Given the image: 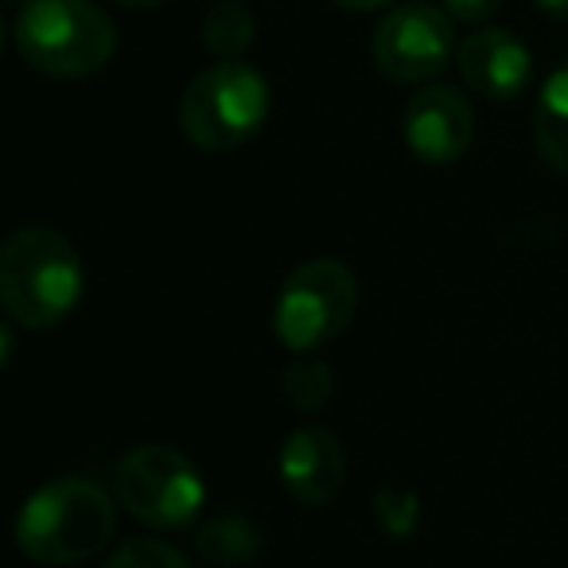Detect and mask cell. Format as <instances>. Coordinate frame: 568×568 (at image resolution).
Segmentation results:
<instances>
[{
    "label": "cell",
    "instance_id": "obj_15",
    "mask_svg": "<svg viewBox=\"0 0 568 568\" xmlns=\"http://www.w3.org/2000/svg\"><path fill=\"white\" fill-rule=\"evenodd\" d=\"M105 568H191L175 545L156 541V537H125L105 560Z\"/></svg>",
    "mask_w": 568,
    "mask_h": 568
},
{
    "label": "cell",
    "instance_id": "obj_9",
    "mask_svg": "<svg viewBox=\"0 0 568 568\" xmlns=\"http://www.w3.org/2000/svg\"><path fill=\"white\" fill-rule=\"evenodd\" d=\"M276 471H281L284 490L301 506H332L343 490V479H347V456H343V444L335 440V433L320 425H304L284 440Z\"/></svg>",
    "mask_w": 568,
    "mask_h": 568
},
{
    "label": "cell",
    "instance_id": "obj_4",
    "mask_svg": "<svg viewBox=\"0 0 568 568\" xmlns=\"http://www.w3.org/2000/svg\"><path fill=\"white\" fill-rule=\"evenodd\" d=\"M268 118V82L250 63H214L187 82L180 129L203 152H234L257 136Z\"/></svg>",
    "mask_w": 568,
    "mask_h": 568
},
{
    "label": "cell",
    "instance_id": "obj_6",
    "mask_svg": "<svg viewBox=\"0 0 568 568\" xmlns=\"http://www.w3.org/2000/svg\"><path fill=\"white\" fill-rule=\"evenodd\" d=\"M118 503L152 529H183L206 503L199 467L172 444H141L113 471Z\"/></svg>",
    "mask_w": 568,
    "mask_h": 568
},
{
    "label": "cell",
    "instance_id": "obj_20",
    "mask_svg": "<svg viewBox=\"0 0 568 568\" xmlns=\"http://www.w3.org/2000/svg\"><path fill=\"white\" fill-rule=\"evenodd\" d=\"M121 9H133V12H149V9H160L164 0H118Z\"/></svg>",
    "mask_w": 568,
    "mask_h": 568
},
{
    "label": "cell",
    "instance_id": "obj_14",
    "mask_svg": "<svg viewBox=\"0 0 568 568\" xmlns=\"http://www.w3.org/2000/svg\"><path fill=\"white\" fill-rule=\"evenodd\" d=\"M281 394L296 413H320L335 394V374L316 351L293 355L281 371Z\"/></svg>",
    "mask_w": 568,
    "mask_h": 568
},
{
    "label": "cell",
    "instance_id": "obj_12",
    "mask_svg": "<svg viewBox=\"0 0 568 568\" xmlns=\"http://www.w3.org/2000/svg\"><path fill=\"white\" fill-rule=\"evenodd\" d=\"M195 549L214 568H242L261 552V529L245 514H219L195 534Z\"/></svg>",
    "mask_w": 568,
    "mask_h": 568
},
{
    "label": "cell",
    "instance_id": "obj_5",
    "mask_svg": "<svg viewBox=\"0 0 568 568\" xmlns=\"http://www.w3.org/2000/svg\"><path fill=\"white\" fill-rule=\"evenodd\" d=\"M358 312V281L343 261L316 257L284 276L273 304V335L293 351L308 355L339 339Z\"/></svg>",
    "mask_w": 568,
    "mask_h": 568
},
{
    "label": "cell",
    "instance_id": "obj_8",
    "mask_svg": "<svg viewBox=\"0 0 568 568\" xmlns=\"http://www.w3.org/2000/svg\"><path fill=\"white\" fill-rule=\"evenodd\" d=\"M402 136L425 164H456L475 136V113L456 87H420L405 102Z\"/></svg>",
    "mask_w": 568,
    "mask_h": 568
},
{
    "label": "cell",
    "instance_id": "obj_3",
    "mask_svg": "<svg viewBox=\"0 0 568 568\" xmlns=\"http://www.w3.org/2000/svg\"><path fill=\"white\" fill-rule=\"evenodd\" d=\"M17 51L48 79H90L118 51V28L90 0H28L17 17Z\"/></svg>",
    "mask_w": 568,
    "mask_h": 568
},
{
    "label": "cell",
    "instance_id": "obj_10",
    "mask_svg": "<svg viewBox=\"0 0 568 568\" xmlns=\"http://www.w3.org/2000/svg\"><path fill=\"white\" fill-rule=\"evenodd\" d=\"M456 67L464 74L467 90H475L487 102H514L529 87L534 55L506 28H479L456 51Z\"/></svg>",
    "mask_w": 568,
    "mask_h": 568
},
{
    "label": "cell",
    "instance_id": "obj_16",
    "mask_svg": "<svg viewBox=\"0 0 568 568\" xmlns=\"http://www.w3.org/2000/svg\"><path fill=\"white\" fill-rule=\"evenodd\" d=\"M374 518H378V526L386 529L389 537L405 541V537L417 534V521H420L417 495L405 487H382L378 495H374Z\"/></svg>",
    "mask_w": 568,
    "mask_h": 568
},
{
    "label": "cell",
    "instance_id": "obj_13",
    "mask_svg": "<svg viewBox=\"0 0 568 568\" xmlns=\"http://www.w3.org/2000/svg\"><path fill=\"white\" fill-rule=\"evenodd\" d=\"M203 43L219 63H234L253 43V12L242 0H219L203 17Z\"/></svg>",
    "mask_w": 568,
    "mask_h": 568
},
{
    "label": "cell",
    "instance_id": "obj_7",
    "mask_svg": "<svg viewBox=\"0 0 568 568\" xmlns=\"http://www.w3.org/2000/svg\"><path fill=\"white\" fill-rule=\"evenodd\" d=\"M456 28L436 4H402L394 9L371 40V59L389 82H433L456 55Z\"/></svg>",
    "mask_w": 568,
    "mask_h": 568
},
{
    "label": "cell",
    "instance_id": "obj_18",
    "mask_svg": "<svg viewBox=\"0 0 568 568\" xmlns=\"http://www.w3.org/2000/svg\"><path fill=\"white\" fill-rule=\"evenodd\" d=\"M332 4H339V9H347V12H374V9L394 4V0H332Z\"/></svg>",
    "mask_w": 568,
    "mask_h": 568
},
{
    "label": "cell",
    "instance_id": "obj_19",
    "mask_svg": "<svg viewBox=\"0 0 568 568\" xmlns=\"http://www.w3.org/2000/svg\"><path fill=\"white\" fill-rule=\"evenodd\" d=\"M537 9L552 20H568V0H537Z\"/></svg>",
    "mask_w": 568,
    "mask_h": 568
},
{
    "label": "cell",
    "instance_id": "obj_1",
    "mask_svg": "<svg viewBox=\"0 0 568 568\" xmlns=\"http://www.w3.org/2000/svg\"><path fill=\"white\" fill-rule=\"evenodd\" d=\"M118 534V503L94 479L67 475L43 483L17 514V549L48 568L82 565Z\"/></svg>",
    "mask_w": 568,
    "mask_h": 568
},
{
    "label": "cell",
    "instance_id": "obj_17",
    "mask_svg": "<svg viewBox=\"0 0 568 568\" xmlns=\"http://www.w3.org/2000/svg\"><path fill=\"white\" fill-rule=\"evenodd\" d=\"M498 9H503V0H444V12L452 20H464V24H483Z\"/></svg>",
    "mask_w": 568,
    "mask_h": 568
},
{
    "label": "cell",
    "instance_id": "obj_2",
    "mask_svg": "<svg viewBox=\"0 0 568 568\" xmlns=\"http://www.w3.org/2000/svg\"><path fill=\"white\" fill-rule=\"evenodd\" d=\"M82 261L55 226H20L0 245V304L12 324L51 332L82 296Z\"/></svg>",
    "mask_w": 568,
    "mask_h": 568
},
{
    "label": "cell",
    "instance_id": "obj_11",
    "mask_svg": "<svg viewBox=\"0 0 568 568\" xmlns=\"http://www.w3.org/2000/svg\"><path fill=\"white\" fill-rule=\"evenodd\" d=\"M534 144L557 175H568V67L552 71L534 102Z\"/></svg>",
    "mask_w": 568,
    "mask_h": 568
},
{
    "label": "cell",
    "instance_id": "obj_21",
    "mask_svg": "<svg viewBox=\"0 0 568 568\" xmlns=\"http://www.w3.org/2000/svg\"><path fill=\"white\" fill-rule=\"evenodd\" d=\"M4 4H17V0H4Z\"/></svg>",
    "mask_w": 568,
    "mask_h": 568
}]
</instances>
